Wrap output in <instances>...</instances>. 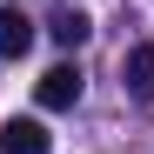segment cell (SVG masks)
Segmentation results:
<instances>
[{
    "instance_id": "obj_4",
    "label": "cell",
    "mask_w": 154,
    "mask_h": 154,
    "mask_svg": "<svg viewBox=\"0 0 154 154\" xmlns=\"http://www.w3.org/2000/svg\"><path fill=\"white\" fill-rule=\"evenodd\" d=\"M27 47H34V20L20 14V7H0V54H7V60H20Z\"/></svg>"
},
{
    "instance_id": "obj_1",
    "label": "cell",
    "mask_w": 154,
    "mask_h": 154,
    "mask_svg": "<svg viewBox=\"0 0 154 154\" xmlns=\"http://www.w3.org/2000/svg\"><path fill=\"white\" fill-rule=\"evenodd\" d=\"M34 94H40V107H54V114H60V107H74V100H81V67H74V60H60V67H47Z\"/></svg>"
},
{
    "instance_id": "obj_2",
    "label": "cell",
    "mask_w": 154,
    "mask_h": 154,
    "mask_svg": "<svg viewBox=\"0 0 154 154\" xmlns=\"http://www.w3.org/2000/svg\"><path fill=\"white\" fill-rule=\"evenodd\" d=\"M121 81H127V94H134L141 107H154V40L127 47V60H121Z\"/></svg>"
},
{
    "instance_id": "obj_3",
    "label": "cell",
    "mask_w": 154,
    "mask_h": 154,
    "mask_svg": "<svg viewBox=\"0 0 154 154\" xmlns=\"http://www.w3.org/2000/svg\"><path fill=\"white\" fill-rule=\"evenodd\" d=\"M0 154H54V134H47V127L40 121H7V127H0Z\"/></svg>"
},
{
    "instance_id": "obj_5",
    "label": "cell",
    "mask_w": 154,
    "mask_h": 154,
    "mask_svg": "<svg viewBox=\"0 0 154 154\" xmlns=\"http://www.w3.org/2000/svg\"><path fill=\"white\" fill-rule=\"evenodd\" d=\"M47 34H54L60 47H81V40L94 34V20H87L81 7H60V14H54V27H47Z\"/></svg>"
}]
</instances>
